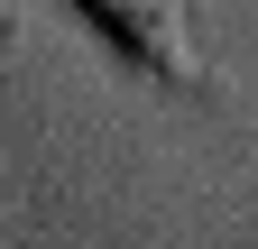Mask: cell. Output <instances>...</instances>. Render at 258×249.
Masks as SVG:
<instances>
[]
</instances>
